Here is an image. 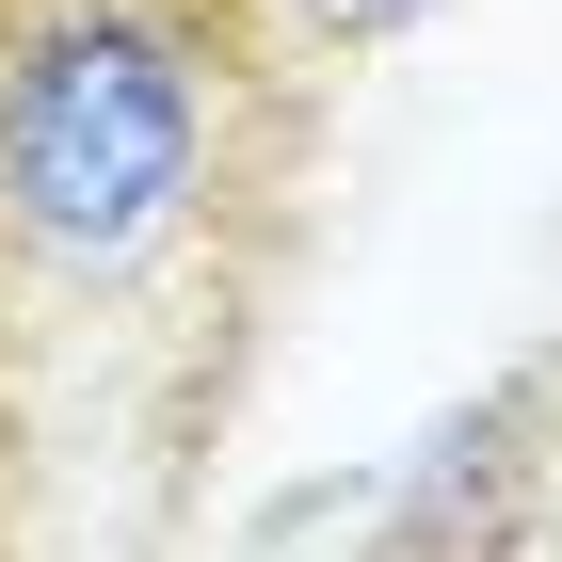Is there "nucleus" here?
Returning a JSON list of instances; mask_svg holds the SVG:
<instances>
[{"instance_id": "nucleus-2", "label": "nucleus", "mask_w": 562, "mask_h": 562, "mask_svg": "<svg viewBox=\"0 0 562 562\" xmlns=\"http://www.w3.org/2000/svg\"><path fill=\"white\" fill-rule=\"evenodd\" d=\"M225 16H241V33H258L273 65H290V81H338V65L402 48V33L434 16V0H225Z\"/></svg>"}, {"instance_id": "nucleus-1", "label": "nucleus", "mask_w": 562, "mask_h": 562, "mask_svg": "<svg viewBox=\"0 0 562 562\" xmlns=\"http://www.w3.org/2000/svg\"><path fill=\"white\" fill-rule=\"evenodd\" d=\"M305 113L225 0H0V530L241 402Z\"/></svg>"}]
</instances>
